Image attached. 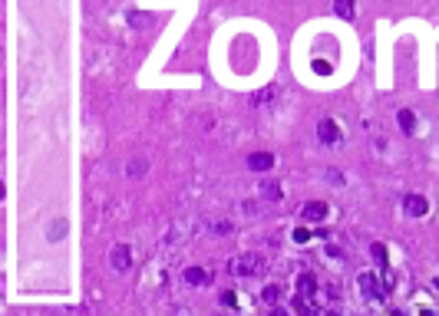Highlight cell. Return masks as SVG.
Here are the masks:
<instances>
[{
    "label": "cell",
    "mask_w": 439,
    "mask_h": 316,
    "mask_svg": "<svg viewBox=\"0 0 439 316\" xmlns=\"http://www.w3.org/2000/svg\"><path fill=\"white\" fill-rule=\"evenodd\" d=\"M264 267H268V263H264L261 254H241V257H235V260H231L228 270L235 273V277H258Z\"/></svg>",
    "instance_id": "obj_1"
},
{
    "label": "cell",
    "mask_w": 439,
    "mask_h": 316,
    "mask_svg": "<svg viewBox=\"0 0 439 316\" xmlns=\"http://www.w3.org/2000/svg\"><path fill=\"white\" fill-rule=\"evenodd\" d=\"M129 263H132V247L129 244H116L109 251V267L116 273H122V270H129Z\"/></svg>",
    "instance_id": "obj_2"
},
{
    "label": "cell",
    "mask_w": 439,
    "mask_h": 316,
    "mask_svg": "<svg viewBox=\"0 0 439 316\" xmlns=\"http://www.w3.org/2000/svg\"><path fill=\"white\" fill-rule=\"evenodd\" d=\"M317 139L324 145H337V142H340V129H337V122H334V119H320L317 122Z\"/></svg>",
    "instance_id": "obj_3"
},
{
    "label": "cell",
    "mask_w": 439,
    "mask_h": 316,
    "mask_svg": "<svg viewBox=\"0 0 439 316\" xmlns=\"http://www.w3.org/2000/svg\"><path fill=\"white\" fill-rule=\"evenodd\" d=\"M403 211H406L409 218H423L429 211V204H426V198L423 195H406L403 198Z\"/></svg>",
    "instance_id": "obj_4"
},
{
    "label": "cell",
    "mask_w": 439,
    "mask_h": 316,
    "mask_svg": "<svg viewBox=\"0 0 439 316\" xmlns=\"http://www.w3.org/2000/svg\"><path fill=\"white\" fill-rule=\"evenodd\" d=\"M182 280L192 284V287H208L211 284V273L202 270V267H185V270H182Z\"/></svg>",
    "instance_id": "obj_5"
},
{
    "label": "cell",
    "mask_w": 439,
    "mask_h": 316,
    "mask_svg": "<svg viewBox=\"0 0 439 316\" xmlns=\"http://www.w3.org/2000/svg\"><path fill=\"white\" fill-rule=\"evenodd\" d=\"M357 284H360L363 296H373V300H383V290H380V284H376V277H373V273H360V277H357Z\"/></svg>",
    "instance_id": "obj_6"
},
{
    "label": "cell",
    "mask_w": 439,
    "mask_h": 316,
    "mask_svg": "<svg viewBox=\"0 0 439 316\" xmlns=\"http://www.w3.org/2000/svg\"><path fill=\"white\" fill-rule=\"evenodd\" d=\"M248 168H251V172H268V168H274V155H271V152L248 155Z\"/></svg>",
    "instance_id": "obj_7"
},
{
    "label": "cell",
    "mask_w": 439,
    "mask_h": 316,
    "mask_svg": "<svg viewBox=\"0 0 439 316\" xmlns=\"http://www.w3.org/2000/svg\"><path fill=\"white\" fill-rule=\"evenodd\" d=\"M301 218L304 221H324L327 218V204L324 201H307V204L301 207Z\"/></svg>",
    "instance_id": "obj_8"
},
{
    "label": "cell",
    "mask_w": 439,
    "mask_h": 316,
    "mask_svg": "<svg viewBox=\"0 0 439 316\" xmlns=\"http://www.w3.org/2000/svg\"><path fill=\"white\" fill-rule=\"evenodd\" d=\"M258 195H261L264 201H281V185L271 181V178H264L261 185H258Z\"/></svg>",
    "instance_id": "obj_9"
},
{
    "label": "cell",
    "mask_w": 439,
    "mask_h": 316,
    "mask_svg": "<svg viewBox=\"0 0 439 316\" xmlns=\"http://www.w3.org/2000/svg\"><path fill=\"white\" fill-rule=\"evenodd\" d=\"M396 122H400V129L406 132V135H413V129H416V115H413L409 109H400V112H396Z\"/></svg>",
    "instance_id": "obj_10"
},
{
    "label": "cell",
    "mask_w": 439,
    "mask_h": 316,
    "mask_svg": "<svg viewBox=\"0 0 439 316\" xmlns=\"http://www.w3.org/2000/svg\"><path fill=\"white\" fill-rule=\"evenodd\" d=\"M297 290H301V296H314L317 293V280H314L310 273H304V277L297 280Z\"/></svg>",
    "instance_id": "obj_11"
},
{
    "label": "cell",
    "mask_w": 439,
    "mask_h": 316,
    "mask_svg": "<svg viewBox=\"0 0 439 316\" xmlns=\"http://www.w3.org/2000/svg\"><path fill=\"white\" fill-rule=\"evenodd\" d=\"M145 168H149L145 158H132V162H126V174H129V178H142Z\"/></svg>",
    "instance_id": "obj_12"
},
{
    "label": "cell",
    "mask_w": 439,
    "mask_h": 316,
    "mask_svg": "<svg viewBox=\"0 0 439 316\" xmlns=\"http://www.w3.org/2000/svg\"><path fill=\"white\" fill-rule=\"evenodd\" d=\"M334 13L343 20H353V0H334Z\"/></svg>",
    "instance_id": "obj_13"
},
{
    "label": "cell",
    "mask_w": 439,
    "mask_h": 316,
    "mask_svg": "<svg viewBox=\"0 0 439 316\" xmlns=\"http://www.w3.org/2000/svg\"><path fill=\"white\" fill-rule=\"evenodd\" d=\"M271 99H274V86H268V89H258V92H254V96H251V102H254V106H264V102H271Z\"/></svg>",
    "instance_id": "obj_14"
},
{
    "label": "cell",
    "mask_w": 439,
    "mask_h": 316,
    "mask_svg": "<svg viewBox=\"0 0 439 316\" xmlns=\"http://www.w3.org/2000/svg\"><path fill=\"white\" fill-rule=\"evenodd\" d=\"M261 300H264V303H271V306H274L277 300H281V287H274V284H271V287H264Z\"/></svg>",
    "instance_id": "obj_15"
},
{
    "label": "cell",
    "mask_w": 439,
    "mask_h": 316,
    "mask_svg": "<svg viewBox=\"0 0 439 316\" xmlns=\"http://www.w3.org/2000/svg\"><path fill=\"white\" fill-rule=\"evenodd\" d=\"M370 251H373V257L380 260V267H386V251H383V244H373Z\"/></svg>",
    "instance_id": "obj_16"
},
{
    "label": "cell",
    "mask_w": 439,
    "mask_h": 316,
    "mask_svg": "<svg viewBox=\"0 0 439 316\" xmlns=\"http://www.w3.org/2000/svg\"><path fill=\"white\" fill-rule=\"evenodd\" d=\"M228 230H231L228 221H221V224H211V234H228Z\"/></svg>",
    "instance_id": "obj_17"
},
{
    "label": "cell",
    "mask_w": 439,
    "mask_h": 316,
    "mask_svg": "<svg viewBox=\"0 0 439 316\" xmlns=\"http://www.w3.org/2000/svg\"><path fill=\"white\" fill-rule=\"evenodd\" d=\"M294 240H297V244H307L310 234H307V230H294Z\"/></svg>",
    "instance_id": "obj_18"
}]
</instances>
